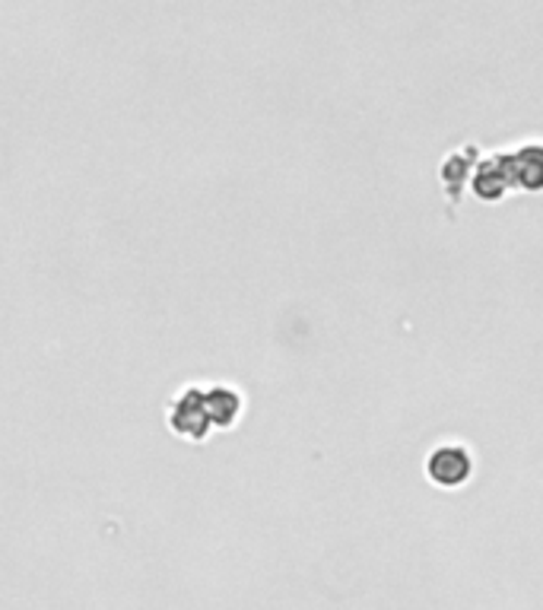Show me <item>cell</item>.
I'll list each match as a JSON object with an SVG mask.
<instances>
[{
	"label": "cell",
	"instance_id": "6da1fadb",
	"mask_svg": "<svg viewBox=\"0 0 543 610\" xmlns=\"http://www.w3.org/2000/svg\"><path fill=\"white\" fill-rule=\"evenodd\" d=\"M471 452L464 445H455V442L438 445L433 455H430V462H426V470H430V477H433L438 487H458V483H464L471 477Z\"/></svg>",
	"mask_w": 543,
	"mask_h": 610
},
{
	"label": "cell",
	"instance_id": "7a4b0ae2",
	"mask_svg": "<svg viewBox=\"0 0 543 610\" xmlns=\"http://www.w3.org/2000/svg\"><path fill=\"white\" fill-rule=\"evenodd\" d=\"M503 169H506L508 184H521L538 191L543 188V146L528 144L515 153H503Z\"/></svg>",
	"mask_w": 543,
	"mask_h": 610
},
{
	"label": "cell",
	"instance_id": "3957f363",
	"mask_svg": "<svg viewBox=\"0 0 543 610\" xmlns=\"http://www.w3.org/2000/svg\"><path fill=\"white\" fill-rule=\"evenodd\" d=\"M207 423H210V414H207V404H204V392L201 388H184L179 397V407L172 414V427L181 435L201 439L207 432Z\"/></svg>",
	"mask_w": 543,
	"mask_h": 610
},
{
	"label": "cell",
	"instance_id": "277c9868",
	"mask_svg": "<svg viewBox=\"0 0 543 610\" xmlns=\"http://www.w3.org/2000/svg\"><path fill=\"white\" fill-rule=\"evenodd\" d=\"M204 404H207L210 420L219 423V427H229V423L239 417V410H242V397L236 395L229 385H214V388H207V392H204Z\"/></svg>",
	"mask_w": 543,
	"mask_h": 610
},
{
	"label": "cell",
	"instance_id": "5b68a950",
	"mask_svg": "<svg viewBox=\"0 0 543 610\" xmlns=\"http://www.w3.org/2000/svg\"><path fill=\"white\" fill-rule=\"evenodd\" d=\"M506 188H508V179H506V169H503V156L486 159V163L476 169V176H473V191H476L480 198H486V201H496Z\"/></svg>",
	"mask_w": 543,
	"mask_h": 610
}]
</instances>
